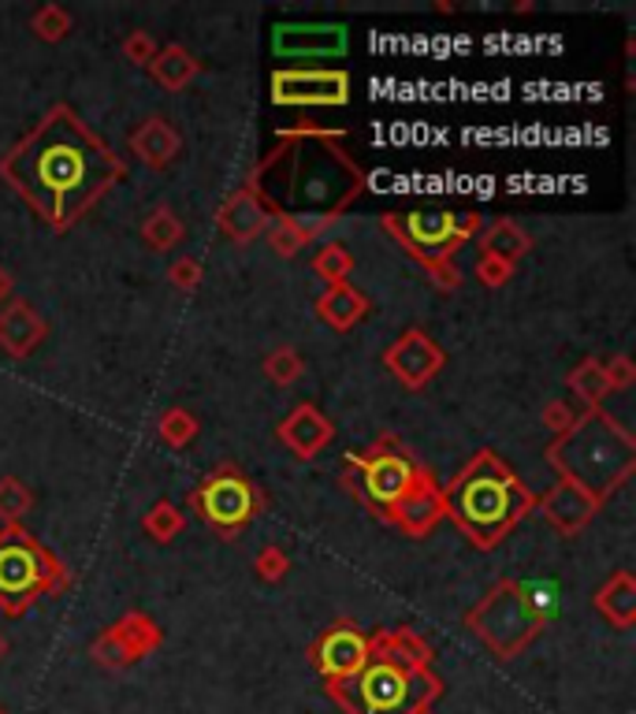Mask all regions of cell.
I'll return each mask as SVG.
<instances>
[{
  "label": "cell",
  "mask_w": 636,
  "mask_h": 714,
  "mask_svg": "<svg viewBox=\"0 0 636 714\" xmlns=\"http://www.w3.org/2000/svg\"><path fill=\"white\" fill-rule=\"evenodd\" d=\"M465 625L481 636V644L492 647L499 658H514L517 652H525L528 641L539 633V617L528 606L525 584L522 581H499L481 603L473 606Z\"/></svg>",
  "instance_id": "52a82bcc"
},
{
  "label": "cell",
  "mask_w": 636,
  "mask_h": 714,
  "mask_svg": "<svg viewBox=\"0 0 636 714\" xmlns=\"http://www.w3.org/2000/svg\"><path fill=\"white\" fill-rule=\"evenodd\" d=\"M0 172L52 228H68L120 183L123 161L68 104H57L4 157Z\"/></svg>",
  "instance_id": "6da1fadb"
},
{
  "label": "cell",
  "mask_w": 636,
  "mask_h": 714,
  "mask_svg": "<svg viewBox=\"0 0 636 714\" xmlns=\"http://www.w3.org/2000/svg\"><path fill=\"white\" fill-rule=\"evenodd\" d=\"M41 339H46V321L23 298H12V305L0 309V346L12 358H27Z\"/></svg>",
  "instance_id": "2e32d148"
},
{
  "label": "cell",
  "mask_w": 636,
  "mask_h": 714,
  "mask_svg": "<svg viewBox=\"0 0 636 714\" xmlns=\"http://www.w3.org/2000/svg\"><path fill=\"white\" fill-rule=\"evenodd\" d=\"M316 313H321V321L332 324L335 332H346V328H354L369 313V298L362 291H354L350 283H332L327 294L316 302Z\"/></svg>",
  "instance_id": "44dd1931"
},
{
  "label": "cell",
  "mask_w": 636,
  "mask_h": 714,
  "mask_svg": "<svg viewBox=\"0 0 636 714\" xmlns=\"http://www.w3.org/2000/svg\"><path fill=\"white\" fill-rule=\"evenodd\" d=\"M547 462L558 469L562 481L577 484L585 495L603 503L633 476L636 443L603 410H588L574 418L566 432H558V440L547 446Z\"/></svg>",
  "instance_id": "3957f363"
},
{
  "label": "cell",
  "mask_w": 636,
  "mask_h": 714,
  "mask_svg": "<svg viewBox=\"0 0 636 714\" xmlns=\"http://www.w3.org/2000/svg\"><path fill=\"white\" fill-rule=\"evenodd\" d=\"M272 101L291 109H313V104H346L350 101V74L346 71H275L272 74Z\"/></svg>",
  "instance_id": "8fae6325"
},
{
  "label": "cell",
  "mask_w": 636,
  "mask_h": 714,
  "mask_svg": "<svg viewBox=\"0 0 636 714\" xmlns=\"http://www.w3.org/2000/svg\"><path fill=\"white\" fill-rule=\"evenodd\" d=\"M63 570L27 529L8 525L0 532V611L27 614L38 595H49L60 584Z\"/></svg>",
  "instance_id": "8992f818"
},
{
  "label": "cell",
  "mask_w": 636,
  "mask_h": 714,
  "mask_svg": "<svg viewBox=\"0 0 636 714\" xmlns=\"http://www.w3.org/2000/svg\"><path fill=\"white\" fill-rule=\"evenodd\" d=\"M569 388H574L581 399L588 402L592 410L599 406V399H607V391H610V383H607V372H603V361H585L574 376H569Z\"/></svg>",
  "instance_id": "4316f807"
},
{
  "label": "cell",
  "mask_w": 636,
  "mask_h": 714,
  "mask_svg": "<svg viewBox=\"0 0 636 714\" xmlns=\"http://www.w3.org/2000/svg\"><path fill=\"white\" fill-rule=\"evenodd\" d=\"M4 652H8V644H4V636H0V658H4Z\"/></svg>",
  "instance_id": "7bdbcfd3"
},
{
  "label": "cell",
  "mask_w": 636,
  "mask_h": 714,
  "mask_svg": "<svg viewBox=\"0 0 636 714\" xmlns=\"http://www.w3.org/2000/svg\"><path fill=\"white\" fill-rule=\"evenodd\" d=\"M525 250H528L525 231L517 228V223H511V220L492 223V231L481 239V253H492V258H499L506 264H517V258H522Z\"/></svg>",
  "instance_id": "484cf974"
},
{
  "label": "cell",
  "mask_w": 636,
  "mask_h": 714,
  "mask_svg": "<svg viewBox=\"0 0 636 714\" xmlns=\"http://www.w3.org/2000/svg\"><path fill=\"white\" fill-rule=\"evenodd\" d=\"M387 231H395L406 247L424 261H447L465 239H473V231L481 228L476 212H443V209H410L402 217L384 220Z\"/></svg>",
  "instance_id": "ba28073f"
},
{
  "label": "cell",
  "mask_w": 636,
  "mask_h": 714,
  "mask_svg": "<svg viewBox=\"0 0 636 714\" xmlns=\"http://www.w3.org/2000/svg\"><path fill=\"white\" fill-rule=\"evenodd\" d=\"M443 361H447V358H443V350L432 343L424 332H417V328L406 332L395 346L387 350V369L395 372V376L406 383L410 391L424 388V383H428L443 369Z\"/></svg>",
  "instance_id": "5bb4252c"
},
{
  "label": "cell",
  "mask_w": 636,
  "mask_h": 714,
  "mask_svg": "<svg viewBox=\"0 0 636 714\" xmlns=\"http://www.w3.org/2000/svg\"><path fill=\"white\" fill-rule=\"evenodd\" d=\"M596 506H599L596 499L585 495L577 484H569V481H558L544 495V503H539L544 517L562 532V536H577V532L592 521V514H596Z\"/></svg>",
  "instance_id": "9a60e30c"
},
{
  "label": "cell",
  "mask_w": 636,
  "mask_h": 714,
  "mask_svg": "<svg viewBox=\"0 0 636 714\" xmlns=\"http://www.w3.org/2000/svg\"><path fill=\"white\" fill-rule=\"evenodd\" d=\"M369 655H373V641L350 622L332 625L310 652L313 666L321 670L327 681H350L369 663Z\"/></svg>",
  "instance_id": "7c38bea8"
},
{
  "label": "cell",
  "mask_w": 636,
  "mask_h": 714,
  "mask_svg": "<svg viewBox=\"0 0 636 714\" xmlns=\"http://www.w3.org/2000/svg\"><path fill=\"white\" fill-rule=\"evenodd\" d=\"M198 514L216 529H239L258 514V495L239 473H216L194 492Z\"/></svg>",
  "instance_id": "30bf717a"
},
{
  "label": "cell",
  "mask_w": 636,
  "mask_h": 714,
  "mask_svg": "<svg viewBox=\"0 0 636 714\" xmlns=\"http://www.w3.org/2000/svg\"><path fill=\"white\" fill-rule=\"evenodd\" d=\"M313 269L321 272L327 283H343L346 272L354 269V258H350L346 247H339V242H327V247H324L321 253H316Z\"/></svg>",
  "instance_id": "f546056e"
},
{
  "label": "cell",
  "mask_w": 636,
  "mask_h": 714,
  "mask_svg": "<svg viewBox=\"0 0 636 714\" xmlns=\"http://www.w3.org/2000/svg\"><path fill=\"white\" fill-rule=\"evenodd\" d=\"M123 52H127V57H131L134 63H145V68H150L153 57H157V46H153L150 34H142V30H138V34H131V38L123 41Z\"/></svg>",
  "instance_id": "74e56055"
},
{
  "label": "cell",
  "mask_w": 636,
  "mask_h": 714,
  "mask_svg": "<svg viewBox=\"0 0 636 714\" xmlns=\"http://www.w3.org/2000/svg\"><path fill=\"white\" fill-rule=\"evenodd\" d=\"M27 510H30V492L16 476H4V481H0V517H4L8 525H19V517H23Z\"/></svg>",
  "instance_id": "4dcf8cb0"
},
{
  "label": "cell",
  "mask_w": 636,
  "mask_h": 714,
  "mask_svg": "<svg viewBox=\"0 0 636 714\" xmlns=\"http://www.w3.org/2000/svg\"><path fill=\"white\" fill-rule=\"evenodd\" d=\"M153 79L161 82L164 90H183L190 79L198 74V60L190 57L183 46H168L164 52H157L150 63Z\"/></svg>",
  "instance_id": "cb8c5ba5"
},
{
  "label": "cell",
  "mask_w": 636,
  "mask_h": 714,
  "mask_svg": "<svg viewBox=\"0 0 636 714\" xmlns=\"http://www.w3.org/2000/svg\"><path fill=\"white\" fill-rule=\"evenodd\" d=\"M327 692L350 714H417L432 707L443 685L432 670H413L373 647L369 663L354 677L327 681Z\"/></svg>",
  "instance_id": "5b68a950"
},
{
  "label": "cell",
  "mask_w": 636,
  "mask_h": 714,
  "mask_svg": "<svg viewBox=\"0 0 636 714\" xmlns=\"http://www.w3.org/2000/svg\"><path fill=\"white\" fill-rule=\"evenodd\" d=\"M280 440L287 443L299 457H313V454L324 451L327 440H332V424L324 421L321 410L299 406V410H291V418L280 424Z\"/></svg>",
  "instance_id": "d6986e66"
},
{
  "label": "cell",
  "mask_w": 636,
  "mask_h": 714,
  "mask_svg": "<svg viewBox=\"0 0 636 714\" xmlns=\"http://www.w3.org/2000/svg\"><path fill=\"white\" fill-rule=\"evenodd\" d=\"M603 372H607L610 391L629 388V383H633V365H629V358H614V361H607V365H603Z\"/></svg>",
  "instance_id": "f35d334b"
},
{
  "label": "cell",
  "mask_w": 636,
  "mask_h": 714,
  "mask_svg": "<svg viewBox=\"0 0 636 714\" xmlns=\"http://www.w3.org/2000/svg\"><path fill=\"white\" fill-rule=\"evenodd\" d=\"M30 27H34V34H38V38H46V41H60V38L71 30V16L63 12L60 4H46V8H41V12L34 16V23H30Z\"/></svg>",
  "instance_id": "e575fe53"
},
{
  "label": "cell",
  "mask_w": 636,
  "mask_h": 714,
  "mask_svg": "<svg viewBox=\"0 0 636 714\" xmlns=\"http://www.w3.org/2000/svg\"><path fill=\"white\" fill-rule=\"evenodd\" d=\"M172 280H175L179 291H190V286H198V280H201V264L198 261H179L172 269Z\"/></svg>",
  "instance_id": "ab89813d"
},
{
  "label": "cell",
  "mask_w": 636,
  "mask_h": 714,
  "mask_svg": "<svg viewBox=\"0 0 636 714\" xmlns=\"http://www.w3.org/2000/svg\"><path fill=\"white\" fill-rule=\"evenodd\" d=\"M533 506L528 487L495 454H476L462 476L443 492V514H451L470 532L473 543L492 547L511 532Z\"/></svg>",
  "instance_id": "277c9868"
},
{
  "label": "cell",
  "mask_w": 636,
  "mask_h": 714,
  "mask_svg": "<svg viewBox=\"0 0 636 714\" xmlns=\"http://www.w3.org/2000/svg\"><path fill=\"white\" fill-rule=\"evenodd\" d=\"M305 242H310V234H305L299 223L291 217H280L272 223V250L283 253V258H291V253H299Z\"/></svg>",
  "instance_id": "836d02e7"
},
{
  "label": "cell",
  "mask_w": 636,
  "mask_h": 714,
  "mask_svg": "<svg viewBox=\"0 0 636 714\" xmlns=\"http://www.w3.org/2000/svg\"><path fill=\"white\" fill-rule=\"evenodd\" d=\"M391 517H395L398 529L410 532V536H424V532L436 529V521L443 517V492L428 476H421V484L391 510Z\"/></svg>",
  "instance_id": "ac0fdd59"
},
{
  "label": "cell",
  "mask_w": 636,
  "mask_h": 714,
  "mask_svg": "<svg viewBox=\"0 0 636 714\" xmlns=\"http://www.w3.org/2000/svg\"><path fill=\"white\" fill-rule=\"evenodd\" d=\"M145 532H150L153 540H161V543H168L175 536L179 529H183V514H179V510L172 506V503H157L150 514H145Z\"/></svg>",
  "instance_id": "d6a6232c"
},
{
  "label": "cell",
  "mask_w": 636,
  "mask_h": 714,
  "mask_svg": "<svg viewBox=\"0 0 636 714\" xmlns=\"http://www.w3.org/2000/svg\"><path fill=\"white\" fill-rule=\"evenodd\" d=\"M272 49L283 60H332L346 52L343 23H280L272 30Z\"/></svg>",
  "instance_id": "4fadbf2b"
},
{
  "label": "cell",
  "mask_w": 636,
  "mask_h": 714,
  "mask_svg": "<svg viewBox=\"0 0 636 714\" xmlns=\"http://www.w3.org/2000/svg\"><path fill=\"white\" fill-rule=\"evenodd\" d=\"M0 298H12V275H8V269H0Z\"/></svg>",
  "instance_id": "b9f144b4"
},
{
  "label": "cell",
  "mask_w": 636,
  "mask_h": 714,
  "mask_svg": "<svg viewBox=\"0 0 636 714\" xmlns=\"http://www.w3.org/2000/svg\"><path fill=\"white\" fill-rule=\"evenodd\" d=\"M596 611L607 617L614 628H629L636 622V581L629 573H614V577L596 592Z\"/></svg>",
  "instance_id": "7402d4cb"
},
{
  "label": "cell",
  "mask_w": 636,
  "mask_h": 714,
  "mask_svg": "<svg viewBox=\"0 0 636 714\" xmlns=\"http://www.w3.org/2000/svg\"><path fill=\"white\" fill-rule=\"evenodd\" d=\"M544 424H551L555 432H566L569 424H574V413L562 406V402H551V406L544 410Z\"/></svg>",
  "instance_id": "60d3db41"
},
{
  "label": "cell",
  "mask_w": 636,
  "mask_h": 714,
  "mask_svg": "<svg viewBox=\"0 0 636 714\" xmlns=\"http://www.w3.org/2000/svg\"><path fill=\"white\" fill-rule=\"evenodd\" d=\"M109 633L120 641V647L127 652V663H134V658L150 655L157 644H161V628H157L145 614H127L120 625H112Z\"/></svg>",
  "instance_id": "603a6c76"
},
{
  "label": "cell",
  "mask_w": 636,
  "mask_h": 714,
  "mask_svg": "<svg viewBox=\"0 0 636 714\" xmlns=\"http://www.w3.org/2000/svg\"><path fill=\"white\" fill-rule=\"evenodd\" d=\"M476 275L487 283V286H499L514 275V264H506L499 258H492V253H481V264H476Z\"/></svg>",
  "instance_id": "d590c367"
},
{
  "label": "cell",
  "mask_w": 636,
  "mask_h": 714,
  "mask_svg": "<svg viewBox=\"0 0 636 714\" xmlns=\"http://www.w3.org/2000/svg\"><path fill=\"white\" fill-rule=\"evenodd\" d=\"M142 239L150 242L153 250H172L179 239H183V223L172 217V209H157L150 220L142 223Z\"/></svg>",
  "instance_id": "83f0119b"
},
{
  "label": "cell",
  "mask_w": 636,
  "mask_h": 714,
  "mask_svg": "<svg viewBox=\"0 0 636 714\" xmlns=\"http://www.w3.org/2000/svg\"><path fill=\"white\" fill-rule=\"evenodd\" d=\"M376 652H384L391 658H398V663H406L413 670H428L432 666V647L417 641L413 633H406V628H398V633H380L376 641H373Z\"/></svg>",
  "instance_id": "d4e9b609"
},
{
  "label": "cell",
  "mask_w": 636,
  "mask_h": 714,
  "mask_svg": "<svg viewBox=\"0 0 636 714\" xmlns=\"http://www.w3.org/2000/svg\"><path fill=\"white\" fill-rule=\"evenodd\" d=\"M264 372H269L272 383L287 388V383H294V380L302 376V358H299V350H294V346H280L269 361H264Z\"/></svg>",
  "instance_id": "1f68e13d"
},
{
  "label": "cell",
  "mask_w": 636,
  "mask_h": 714,
  "mask_svg": "<svg viewBox=\"0 0 636 714\" xmlns=\"http://www.w3.org/2000/svg\"><path fill=\"white\" fill-rule=\"evenodd\" d=\"M0 714H4V711H0Z\"/></svg>",
  "instance_id": "ee69618b"
},
{
  "label": "cell",
  "mask_w": 636,
  "mask_h": 714,
  "mask_svg": "<svg viewBox=\"0 0 636 714\" xmlns=\"http://www.w3.org/2000/svg\"><path fill=\"white\" fill-rule=\"evenodd\" d=\"M258 573L264 581H280L283 573H287V554H283L280 547H264L258 554Z\"/></svg>",
  "instance_id": "8d00e7d4"
},
{
  "label": "cell",
  "mask_w": 636,
  "mask_h": 714,
  "mask_svg": "<svg viewBox=\"0 0 636 714\" xmlns=\"http://www.w3.org/2000/svg\"><path fill=\"white\" fill-rule=\"evenodd\" d=\"M131 149L150 168H164V164H172V157L179 153V134H175V127L168 120L153 115V120H145L131 134Z\"/></svg>",
  "instance_id": "ffe728a7"
},
{
  "label": "cell",
  "mask_w": 636,
  "mask_h": 714,
  "mask_svg": "<svg viewBox=\"0 0 636 714\" xmlns=\"http://www.w3.org/2000/svg\"><path fill=\"white\" fill-rule=\"evenodd\" d=\"M216 228L228 234L231 242H250L269 228V209L261 205V198L253 190H239L228 198V205L216 212Z\"/></svg>",
  "instance_id": "e0dca14e"
},
{
  "label": "cell",
  "mask_w": 636,
  "mask_h": 714,
  "mask_svg": "<svg viewBox=\"0 0 636 714\" xmlns=\"http://www.w3.org/2000/svg\"><path fill=\"white\" fill-rule=\"evenodd\" d=\"M357 465V481H362V495L373 503L376 510H391L406 499L413 487L421 484V469L410 462L402 451H391V446H376L373 454L354 457Z\"/></svg>",
  "instance_id": "9c48e42d"
},
{
  "label": "cell",
  "mask_w": 636,
  "mask_h": 714,
  "mask_svg": "<svg viewBox=\"0 0 636 714\" xmlns=\"http://www.w3.org/2000/svg\"><path fill=\"white\" fill-rule=\"evenodd\" d=\"M264 175H272L280 183L253 190L261 198V205H280L283 201V217H291L299 228L310 234L321 231L324 223H332V217L346 205L357 190L365 187L362 172L350 164V157L339 145H332L327 138H302L299 145H283L275 149L269 161L261 164Z\"/></svg>",
  "instance_id": "7a4b0ae2"
},
{
  "label": "cell",
  "mask_w": 636,
  "mask_h": 714,
  "mask_svg": "<svg viewBox=\"0 0 636 714\" xmlns=\"http://www.w3.org/2000/svg\"><path fill=\"white\" fill-rule=\"evenodd\" d=\"M194 435H198V421L190 418L186 410H168L161 418V440L168 446H175V451L194 443Z\"/></svg>",
  "instance_id": "f1b7e54d"
}]
</instances>
